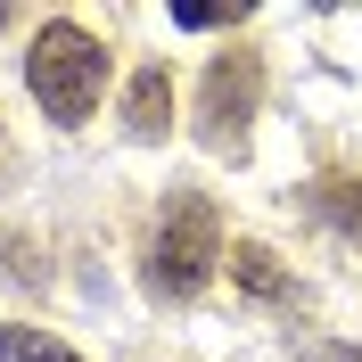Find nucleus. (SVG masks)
<instances>
[{
	"mask_svg": "<svg viewBox=\"0 0 362 362\" xmlns=\"http://www.w3.org/2000/svg\"><path fill=\"white\" fill-rule=\"evenodd\" d=\"M214 264H223V214H214V198L206 189H173V198L157 206V230H148V296L157 305H189V296H206V280H214Z\"/></svg>",
	"mask_w": 362,
	"mask_h": 362,
	"instance_id": "obj_1",
	"label": "nucleus"
},
{
	"mask_svg": "<svg viewBox=\"0 0 362 362\" xmlns=\"http://www.w3.org/2000/svg\"><path fill=\"white\" fill-rule=\"evenodd\" d=\"M25 83H33V107L49 124H83L107 90V42L74 17H49L33 33V58H25Z\"/></svg>",
	"mask_w": 362,
	"mask_h": 362,
	"instance_id": "obj_2",
	"label": "nucleus"
},
{
	"mask_svg": "<svg viewBox=\"0 0 362 362\" xmlns=\"http://www.w3.org/2000/svg\"><path fill=\"white\" fill-rule=\"evenodd\" d=\"M255 99H264V58L255 49H223L198 83V140L214 157H247V124H255Z\"/></svg>",
	"mask_w": 362,
	"mask_h": 362,
	"instance_id": "obj_3",
	"label": "nucleus"
},
{
	"mask_svg": "<svg viewBox=\"0 0 362 362\" xmlns=\"http://www.w3.org/2000/svg\"><path fill=\"white\" fill-rule=\"evenodd\" d=\"M223 255H230V280H239L247 305H288V296H296V280L280 272V255H272L264 239H230Z\"/></svg>",
	"mask_w": 362,
	"mask_h": 362,
	"instance_id": "obj_4",
	"label": "nucleus"
},
{
	"mask_svg": "<svg viewBox=\"0 0 362 362\" xmlns=\"http://www.w3.org/2000/svg\"><path fill=\"white\" fill-rule=\"evenodd\" d=\"M165 124H173V74L140 66L132 83H124V132L132 140H165Z\"/></svg>",
	"mask_w": 362,
	"mask_h": 362,
	"instance_id": "obj_5",
	"label": "nucleus"
},
{
	"mask_svg": "<svg viewBox=\"0 0 362 362\" xmlns=\"http://www.w3.org/2000/svg\"><path fill=\"white\" fill-rule=\"evenodd\" d=\"M305 206H313L338 239H354V247H362V181H313V189H305Z\"/></svg>",
	"mask_w": 362,
	"mask_h": 362,
	"instance_id": "obj_6",
	"label": "nucleus"
},
{
	"mask_svg": "<svg viewBox=\"0 0 362 362\" xmlns=\"http://www.w3.org/2000/svg\"><path fill=\"white\" fill-rule=\"evenodd\" d=\"M0 362H83L66 338H49L33 321H0Z\"/></svg>",
	"mask_w": 362,
	"mask_h": 362,
	"instance_id": "obj_7",
	"label": "nucleus"
},
{
	"mask_svg": "<svg viewBox=\"0 0 362 362\" xmlns=\"http://www.w3.org/2000/svg\"><path fill=\"white\" fill-rule=\"evenodd\" d=\"M173 25L214 33V25H247V0H173Z\"/></svg>",
	"mask_w": 362,
	"mask_h": 362,
	"instance_id": "obj_8",
	"label": "nucleus"
},
{
	"mask_svg": "<svg viewBox=\"0 0 362 362\" xmlns=\"http://www.w3.org/2000/svg\"><path fill=\"white\" fill-rule=\"evenodd\" d=\"M0 264L17 272V280H42V247H33L25 230H8V239H0Z\"/></svg>",
	"mask_w": 362,
	"mask_h": 362,
	"instance_id": "obj_9",
	"label": "nucleus"
},
{
	"mask_svg": "<svg viewBox=\"0 0 362 362\" xmlns=\"http://www.w3.org/2000/svg\"><path fill=\"white\" fill-rule=\"evenodd\" d=\"M296 362H362V354H354V346H346V338H321V346H305V354H296Z\"/></svg>",
	"mask_w": 362,
	"mask_h": 362,
	"instance_id": "obj_10",
	"label": "nucleus"
},
{
	"mask_svg": "<svg viewBox=\"0 0 362 362\" xmlns=\"http://www.w3.org/2000/svg\"><path fill=\"white\" fill-rule=\"evenodd\" d=\"M0 25H17V8H0Z\"/></svg>",
	"mask_w": 362,
	"mask_h": 362,
	"instance_id": "obj_11",
	"label": "nucleus"
}]
</instances>
